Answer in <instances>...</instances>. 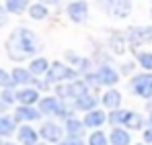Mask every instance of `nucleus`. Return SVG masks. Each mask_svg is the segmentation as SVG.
I'll use <instances>...</instances> for the list:
<instances>
[{"mask_svg": "<svg viewBox=\"0 0 152 145\" xmlns=\"http://www.w3.org/2000/svg\"><path fill=\"white\" fill-rule=\"evenodd\" d=\"M39 39L37 35L27 29V27H19L10 33V37L6 39V53L12 61H23L27 57H33L39 51Z\"/></svg>", "mask_w": 152, "mask_h": 145, "instance_id": "1", "label": "nucleus"}, {"mask_svg": "<svg viewBox=\"0 0 152 145\" xmlns=\"http://www.w3.org/2000/svg\"><path fill=\"white\" fill-rule=\"evenodd\" d=\"M72 80H78V72L72 66H66L62 61H51L50 70L45 72L48 84H64V82H72Z\"/></svg>", "mask_w": 152, "mask_h": 145, "instance_id": "2", "label": "nucleus"}, {"mask_svg": "<svg viewBox=\"0 0 152 145\" xmlns=\"http://www.w3.org/2000/svg\"><path fill=\"white\" fill-rule=\"evenodd\" d=\"M129 90L140 98H152V74H138L129 80Z\"/></svg>", "mask_w": 152, "mask_h": 145, "instance_id": "3", "label": "nucleus"}, {"mask_svg": "<svg viewBox=\"0 0 152 145\" xmlns=\"http://www.w3.org/2000/svg\"><path fill=\"white\" fill-rule=\"evenodd\" d=\"M88 94V84L84 80H72V82H66L62 86H58V96L70 98V100H76V98Z\"/></svg>", "mask_w": 152, "mask_h": 145, "instance_id": "4", "label": "nucleus"}, {"mask_svg": "<svg viewBox=\"0 0 152 145\" xmlns=\"http://www.w3.org/2000/svg\"><path fill=\"white\" fill-rule=\"evenodd\" d=\"M66 14L72 23L80 25L88 19V4L86 0H72L68 6H66Z\"/></svg>", "mask_w": 152, "mask_h": 145, "instance_id": "5", "label": "nucleus"}, {"mask_svg": "<svg viewBox=\"0 0 152 145\" xmlns=\"http://www.w3.org/2000/svg\"><path fill=\"white\" fill-rule=\"evenodd\" d=\"M39 135H41L45 141H50V143H60V141H62V135H64V129H62L58 123L48 121V123L41 125Z\"/></svg>", "mask_w": 152, "mask_h": 145, "instance_id": "6", "label": "nucleus"}, {"mask_svg": "<svg viewBox=\"0 0 152 145\" xmlns=\"http://www.w3.org/2000/svg\"><path fill=\"white\" fill-rule=\"evenodd\" d=\"M62 98L58 96H43L39 98V110L41 115H50V117H58L60 115V108H62Z\"/></svg>", "mask_w": 152, "mask_h": 145, "instance_id": "7", "label": "nucleus"}, {"mask_svg": "<svg viewBox=\"0 0 152 145\" xmlns=\"http://www.w3.org/2000/svg\"><path fill=\"white\" fill-rule=\"evenodd\" d=\"M97 76H99L103 86H115V84L119 82V72H117L111 63L99 66V68H97Z\"/></svg>", "mask_w": 152, "mask_h": 145, "instance_id": "8", "label": "nucleus"}, {"mask_svg": "<svg viewBox=\"0 0 152 145\" xmlns=\"http://www.w3.org/2000/svg\"><path fill=\"white\" fill-rule=\"evenodd\" d=\"M107 12L113 19H127L132 14V2L129 0H117L115 4H111V8Z\"/></svg>", "mask_w": 152, "mask_h": 145, "instance_id": "9", "label": "nucleus"}, {"mask_svg": "<svg viewBox=\"0 0 152 145\" xmlns=\"http://www.w3.org/2000/svg\"><path fill=\"white\" fill-rule=\"evenodd\" d=\"M39 117H41V110L39 108H33L29 104H21L15 110V121H37Z\"/></svg>", "mask_w": 152, "mask_h": 145, "instance_id": "10", "label": "nucleus"}, {"mask_svg": "<svg viewBox=\"0 0 152 145\" xmlns=\"http://www.w3.org/2000/svg\"><path fill=\"white\" fill-rule=\"evenodd\" d=\"M127 47V41H126V33H111L109 37V49L115 53V55H124Z\"/></svg>", "mask_w": 152, "mask_h": 145, "instance_id": "11", "label": "nucleus"}, {"mask_svg": "<svg viewBox=\"0 0 152 145\" xmlns=\"http://www.w3.org/2000/svg\"><path fill=\"white\" fill-rule=\"evenodd\" d=\"M84 125L88 127V129H97V127H101L103 123L107 121V115L103 113V110H99V108H93V110H88L86 115H84Z\"/></svg>", "mask_w": 152, "mask_h": 145, "instance_id": "12", "label": "nucleus"}, {"mask_svg": "<svg viewBox=\"0 0 152 145\" xmlns=\"http://www.w3.org/2000/svg\"><path fill=\"white\" fill-rule=\"evenodd\" d=\"M37 139H39V133L33 127H29V125L19 127V141H21V145H37Z\"/></svg>", "mask_w": 152, "mask_h": 145, "instance_id": "13", "label": "nucleus"}, {"mask_svg": "<svg viewBox=\"0 0 152 145\" xmlns=\"http://www.w3.org/2000/svg\"><path fill=\"white\" fill-rule=\"evenodd\" d=\"M97 104H99V98L95 96V94H91V92L74 100V108H76V110H84V113L97 108Z\"/></svg>", "mask_w": 152, "mask_h": 145, "instance_id": "14", "label": "nucleus"}, {"mask_svg": "<svg viewBox=\"0 0 152 145\" xmlns=\"http://www.w3.org/2000/svg\"><path fill=\"white\" fill-rule=\"evenodd\" d=\"M17 100L21 104L33 106L35 102H39V92H37V88H21V90H17Z\"/></svg>", "mask_w": 152, "mask_h": 145, "instance_id": "15", "label": "nucleus"}, {"mask_svg": "<svg viewBox=\"0 0 152 145\" xmlns=\"http://www.w3.org/2000/svg\"><path fill=\"white\" fill-rule=\"evenodd\" d=\"M129 141H132L129 131L121 129V127H113V131L109 135V143L111 145H129Z\"/></svg>", "mask_w": 152, "mask_h": 145, "instance_id": "16", "label": "nucleus"}, {"mask_svg": "<svg viewBox=\"0 0 152 145\" xmlns=\"http://www.w3.org/2000/svg\"><path fill=\"white\" fill-rule=\"evenodd\" d=\"M84 127H86L84 121L70 117V119H66V127H64V131L68 133V137H80V135L84 133Z\"/></svg>", "mask_w": 152, "mask_h": 145, "instance_id": "17", "label": "nucleus"}, {"mask_svg": "<svg viewBox=\"0 0 152 145\" xmlns=\"http://www.w3.org/2000/svg\"><path fill=\"white\" fill-rule=\"evenodd\" d=\"M101 102H103L105 108L115 110V108H119V104H121V94H119L117 90H107L101 96Z\"/></svg>", "mask_w": 152, "mask_h": 145, "instance_id": "18", "label": "nucleus"}, {"mask_svg": "<svg viewBox=\"0 0 152 145\" xmlns=\"http://www.w3.org/2000/svg\"><path fill=\"white\" fill-rule=\"evenodd\" d=\"M12 80H15V84H21V86H25V84H33V80H35V76L29 72V68H15L12 72Z\"/></svg>", "mask_w": 152, "mask_h": 145, "instance_id": "19", "label": "nucleus"}, {"mask_svg": "<svg viewBox=\"0 0 152 145\" xmlns=\"http://www.w3.org/2000/svg\"><path fill=\"white\" fill-rule=\"evenodd\" d=\"M27 10H29V17H31L33 21H43V19H48V14H50V10H48V4H43V2L31 4Z\"/></svg>", "mask_w": 152, "mask_h": 145, "instance_id": "20", "label": "nucleus"}, {"mask_svg": "<svg viewBox=\"0 0 152 145\" xmlns=\"http://www.w3.org/2000/svg\"><path fill=\"white\" fill-rule=\"evenodd\" d=\"M129 113H132V110H124V108H115V110H111V113H109L107 121L111 123L113 127L126 125V123H127V119H129Z\"/></svg>", "mask_w": 152, "mask_h": 145, "instance_id": "21", "label": "nucleus"}, {"mask_svg": "<svg viewBox=\"0 0 152 145\" xmlns=\"http://www.w3.org/2000/svg\"><path fill=\"white\" fill-rule=\"evenodd\" d=\"M50 70V61L45 59V57H35L31 63H29V72L33 74V76H41V74H45Z\"/></svg>", "mask_w": 152, "mask_h": 145, "instance_id": "22", "label": "nucleus"}, {"mask_svg": "<svg viewBox=\"0 0 152 145\" xmlns=\"http://www.w3.org/2000/svg\"><path fill=\"white\" fill-rule=\"evenodd\" d=\"M4 6L10 14H21L29 8V0H4Z\"/></svg>", "mask_w": 152, "mask_h": 145, "instance_id": "23", "label": "nucleus"}, {"mask_svg": "<svg viewBox=\"0 0 152 145\" xmlns=\"http://www.w3.org/2000/svg\"><path fill=\"white\" fill-rule=\"evenodd\" d=\"M15 119H10V117H0V137H8V135H12L15 133Z\"/></svg>", "mask_w": 152, "mask_h": 145, "instance_id": "24", "label": "nucleus"}, {"mask_svg": "<svg viewBox=\"0 0 152 145\" xmlns=\"http://www.w3.org/2000/svg\"><path fill=\"white\" fill-rule=\"evenodd\" d=\"M136 59H138V63H140L146 72H152V53L150 51H138V53H136Z\"/></svg>", "mask_w": 152, "mask_h": 145, "instance_id": "25", "label": "nucleus"}, {"mask_svg": "<svg viewBox=\"0 0 152 145\" xmlns=\"http://www.w3.org/2000/svg\"><path fill=\"white\" fill-rule=\"evenodd\" d=\"M144 117L140 115V113H129V119H127L126 127L127 129H134V131H138V129H142L144 127Z\"/></svg>", "mask_w": 152, "mask_h": 145, "instance_id": "26", "label": "nucleus"}, {"mask_svg": "<svg viewBox=\"0 0 152 145\" xmlns=\"http://www.w3.org/2000/svg\"><path fill=\"white\" fill-rule=\"evenodd\" d=\"M88 145H109V139H107V135L103 131H95L88 137Z\"/></svg>", "mask_w": 152, "mask_h": 145, "instance_id": "27", "label": "nucleus"}, {"mask_svg": "<svg viewBox=\"0 0 152 145\" xmlns=\"http://www.w3.org/2000/svg\"><path fill=\"white\" fill-rule=\"evenodd\" d=\"M12 86H15L12 76L6 72V70H2V68H0V88H12Z\"/></svg>", "mask_w": 152, "mask_h": 145, "instance_id": "28", "label": "nucleus"}, {"mask_svg": "<svg viewBox=\"0 0 152 145\" xmlns=\"http://www.w3.org/2000/svg\"><path fill=\"white\" fill-rule=\"evenodd\" d=\"M66 59L72 63V66H76V68H80V63H82V55H78L76 51H66Z\"/></svg>", "mask_w": 152, "mask_h": 145, "instance_id": "29", "label": "nucleus"}, {"mask_svg": "<svg viewBox=\"0 0 152 145\" xmlns=\"http://www.w3.org/2000/svg\"><path fill=\"white\" fill-rule=\"evenodd\" d=\"M0 98H2L4 104H12V102L17 100V92H12L10 88H4V92L0 94Z\"/></svg>", "mask_w": 152, "mask_h": 145, "instance_id": "30", "label": "nucleus"}, {"mask_svg": "<svg viewBox=\"0 0 152 145\" xmlns=\"http://www.w3.org/2000/svg\"><path fill=\"white\" fill-rule=\"evenodd\" d=\"M58 145H84V141L80 137H68L66 141H60Z\"/></svg>", "mask_w": 152, "mask_h": 145, "instance_id": "31", "label": "nucleus"}, {"mask_svg": "<svg viewBox=\"0 0 152 145\" xmlns=\"http://www.w3.org/2000/svg\"><path fill=\"white\" fill-rule=\"evenodd\" d=\"M142 33H144V41H146V43H150V41H152V25L142 27Z\"/></svg>", "mask_w": 152, "mask_h": 145, "instance_id": "32", "label": "nucleus"}, {"mask_svg": "<svg viewBox=\"0 0 152 145\" xmlns=\"http://www.w3.org/2000/svg\"><path fill=\"white\" fill-rule=\"evenodd\" d=\"M6 12H8V10H6V6H2V4H0V27H4V25H6V21H8Z\"/></svg>", "mask_w": 152, "mask_h": 145, "instance_id": "33", "label": "nucleus"}, {"mask_svg": "<svg viewBox=\"0 0 152 145\" xmlns=\"http://www.w3.org/2000/svg\"><path fill=\"white\" fill-rule=\"evenodd\" d=\"M115 2H117V0H99V6L103 4V8H105V10H109V8H111V4H115Z\"/></svg>", "mask_w": 152, "mask_h": 145, "instance_id": "34", "label": "nucleus"}, {"mask_svg": "<svg viewBox=\"0 0 152 145\" xmlns=\"http://www.w3.org/2000/svg\"><path fill=\"white\" fill-rule=\"evenodd\" d=\"M144 141H146V143H152V127H148V129L144 131Z\"/></svg>", "mask_w": 152, "mask_h": 145, "instance_id": "35", "label": "nucleus"}, {"mask_svg": "<svg viewBox=\"0 0 152 145\" xmlns=\"http://www.w3.org/2000/svg\"><path fill=\"white\" fill-rule=\"evenodd\" d=\"M37 2H43V4H51V6H56V4H60L62 0H37Z\"/></svg>", "mask_w": 152, "mask_h": 145, "instance_id": "36", "label": "nucleus"}, {"mask_svg": "<svg viewBox=\"0 0 152 145\" xmlns=\"http://www.w3.org/2000/svg\"><path fill=\"white\" fill-rule=\"evenodd\" d=\"M148 125L152 127V110H150V117H148Z\"/></svg>", "mask_w": 152, "mask_h": 145, "instance_id": "37", "label": "nucleus"}, {"mask_svg": "<svg viewBox=\"0 0 152 145\" xmlns=\"http://www.w3.org/2000/svg\"><path fill=\"white\" fill-rule=\"evenodd\" d=\"M150 17H152V6H150Z\"/></svg>", "mask_w": 152, "mask_h": 145, "instance_id": "38", "label": "nucleus"}, {"mask_svg": "<svg viewBox=\"0 0 152 145\" xmlns=\"http://www.w3.org/2000/svg\"><path fill=\"white\" fill-rule=\"evenodd\" d=\"M4 145H15V143H4Z\"/></svg>", "mask_w": 152, "mask_h": 145, "instance_id": "39", "label": "nucleus"}, {"mask_svg": "<svg viewBox=\"0 0 152 145\" xmlns=\"http://www.w3.org/2000/svg\"><path fill=\"white\" fill-rule=\"evenodd\" d=\"M136 145H144V143H136Z\"/></svg>", "mask_w": 152, "mask_h": 145, "instance_id": "40", "label": "nucleus"}, {"mask_svg": "<svg viewBox=\"0 0 152 145\" xmlns=\"http://www.w3.org/2000/svg\"><path fill=\"white\" fill-rule=\"evenodd\" d=\"M0 145H2V141H0Z\"/></svg>", "mask_w": 152, "mask_h": 145, "instance_id": "41", "label": "nucleus"}]
</instances>
